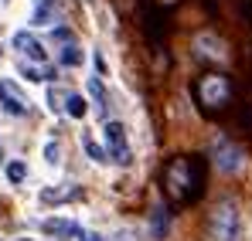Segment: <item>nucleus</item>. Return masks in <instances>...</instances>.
Instances as JSON below:
<instances>
[{
  "mask_svg": "<svg viewBox=\"0 0 252 241\" xmlns=\"http://www.w3.org/2000/svg\"><path fill=\"white\" fill-rule=\"evenodd\" d=\"M239 231H242L239 201H232V197L218 201L208 214V241H239Z\"/></svg>",
  "mask_w": 252,
  "mask_h": 241,
  "instance_id": "1",
  "label": "nucleus"
},
{
  "mask_svg": "<svg viewBox=\"0 0 252 241\" xmlns=\"http://www.w3.org/2000/svg\"><path fill=\"white\" fill-rule=\"evenodd\" d=\"M102 139H106V160L116 163V166H129L133 153H129V143H126V126L116 119H106L102 126Z\"/></svg>",
  "mask_w": 252,
  "mask_h": 241,
  "instance_id": "2",
  "label": "nucleus"
},
{
  "mask_svg": "<svg viewBox=\"0 0 252 241\" xmlns=\"http://www.w3.org/2000/svg\"><path fill=\"white\" fill-rule=\"evenodd\" d=\"M198 99L205 109H218L228 102V79L225 75H205L198 85Z\"/></svg>",
  "mask_w": 252,
  "mask_h": 241,
  "instance_id": "3",
  "label": "nucleus"
},
{
  "mask_svg": "<svg viewBox=\"0 0 252 241\" xmlns=\"http://www.w3.org/2000/svg\"><path fill=\"white\" fill-rule=\"evenodd\" d=\"M211 157H215V166H218L221 173H239V170L246 166V153H242L235 143H228V139H218L215 150H211Z\"/></svg>",
  "mask_w": 252,
  "mask_h": 241,
  "instance_id": "4",
  "label": "nucleus"
},
{
  "mask_svg": "<svg viewBox=\"0 0 252 241\" xmlns=\"http://www.w3.org/2000/svg\"><path fill=\"white\" fill-rule=\"evenodd\" d=\"M0 109H3L7 116L21 119V116H28V112H31V102L14 88V81H0Z\"/></svg>",
  "mask_w": 252,
  "mask_h": 241,
  "instance_id": "5",
  "label": "nucleus"
},
{
  "mask_svg": "<svg viewBox=\"0 0 252 241\" xmlns=\"http://www.w3.org/2000/svg\"><path fill=\"white\" fill-rule=\"evenodd\" d=\"M14 51H21L28 61H44V58H48V51L41 48V41L34 38L31 31H17V34H14Z\"/></svg>",
  "mask_w": 252,
  "mask_h": 241,
  "instance_id": "6",
  "label": "nucleus"
},
{
  "mask_svg": "<svg viewBox=\"0 0 252 241\" xmlns=\"http://www.w3.org/2000/svg\"><path fill=\"white\" fill-rule=\"evenodd\" d=\"M167 187L174 197H184V187H191V170L184 160H174V166L167 170Z\"/></svg>",
  "mask_w": 252,
  "mask_h": 241,
  "instance_id": "7",
  "label": "nucleus"
},
{
  "mask_svg": "<svg viewBox=\"0 0 252 241\" xmlns=\"http://www.w3.org/2000/svg\"><path fill=\"white\" fill-rule=\"evenodd\" d=\"M55 58H58V65H62V68H79L85 54H82V48H79L75 41H65V44L55 51Z\"/></svg>",
  "mask_w": 252,
  "mask_h": 241,
  "instance_id": "8",
  "label": "nucleus"
},
{
  "mask_svg": "<svg viewBox=\"0 0 252 241\" xmlns=\"http://www.w3.org/2000/svg\"><path fill=\"white\" fill-rule=\"evenodd\" d=\"M194 48L205 54V58H225V44H221V38H215V34H198L194 38Z\"/></svg>",
  "mask_w": 252,
  "mask_h": 241,
  "instance_id": "9",
  "label": "nucleus"
},
{
  "mask_svg": "<svg viewBox=\"0 0 252 241\" xmlns=\"http://www.w3.org/2000/svg\"><path fill=\"white\" fill-rule=\"evenodd\" d=\"M44 231L48 235H82V228L75 221H65V217H48L44 221Z\"/></svg>",
  "mask_w": 252,
  "mask_h": 241,
  "instance_id": "10",
  "label": "nucleus"
},
{
  "mask_svg": "<svg viewBox=\"0 0 252 241\" xmlns=\"http://www.w3.org/2000/svg\"><path fill=\"white\" fill-rule=\"evenodd\" d=\"M34 24H62L58 21V14H55V3H48V0H34V17H31Z\"/></svg>",
  "mask_w": 252,
  "mask_h": 241,
  "instance_id": "11",
  "label": "nucleus"
},
{
  "mask_svg": "<svg viewBox=\"0 0 252 241\" xmlns=\"http://www.w3.org/2000/svg\"><path fill=\"white\" fill-rule=\"evenodd\" d=\"M65 112L72 119H85L89 116V102H85L82 95H65Z\"/></svg>",
  "mask_w": 252,
  "mask_h": 241,
  "instance_id": "12",
  "label": "nucleus"
},
{
  "mask_svg": "<svg viewBox=\"0 0 252 241\" xmlns=\"http://www.w3.org/2000/svg\"><path fill=\"white\" fill-rule=\"evenodd\" d=\"M17 72H21L28 81H48V68H38L34 61H31V65H28V61H21V65H17Z\"/></svg>",
  "mask_w": 252,
  "mask_h": 241,
  "instance_id": "13",
  "label": "nucleus"
},
{
  "mask_svg": "<svg viewBox=\"0 0 252 241\" xmlns=\"http://www.w3.org/2000/svg\"><path fill=\"white\" fill-rule=\"evenodd\" d=\"M24 177H28V163L24 160H10L7 163V180H10V184H24Z\"/></svg>",
  "mask_w": 252,
  "mask_h": 241,
  "instance_id": "14",
  "label": "nucleus"
},
{
  "mask_svg": "<svg viewBox=\"0 0 252 241\" xmlns=\"http://www.w3.org/2000/svg\"><path fill=\"white\" fill-rule=\"evenodd\" d=\"M79 190H41V201L44 204H62V201H75Z\"/></svg>",
  "mask_w": 252,
  "mask_h": 241,
  "instance_id": "15",
  "label": "nucleus"
},
{
  "mask_svg": "<svg viewBox=\"0 0 252 241\" xmlns=\"http://www.w3.org/2000/svg\"><path fill=\"white\" fill-rule=\"evenodd\" d=\"M82 146H85V153H89L95 163H109V160H106V150H102V146H99L92 136H82Z\"/></svg>",
  "mask_w": 252,
  "mask_h": 241,
  "instance_id": "16",
  "label": "nucleus"
},
{
  "mask_svg": "<svg viewBox=\"0 0 252 241\" xmlns=\"http://www.w3.org/2000/svg\"><path fill=\"white\" fill-rule=\"evenodd\" d=\"M160 235H167V211H154V238H160Z\"/></svg>",
  "mask_w": 252,
  "mask_h": 241,
  "instance_id": "17",
  "label": "nucleus"
},
{
  "mask_svg": "<svg viewBox=\"0 0 252 241\" xmlns=\"http://www.w3.org/2000/svg\"><path fill=\"white\" fill-rule=\"evenodd\" d=\"M58 157H62V153H58V146H55V143H48V146H44V160L51 163V166H58Z\"/></svg>",
  "mask_w": 252,
  "mask_h": 241,
  "instance_id": "18",
  "label": "nucleus"
},
{
  "mask_svg": "<svg viewBox=\"0 0 252 241\" xmlns=\"http://www.w3.org/2000/svg\"><path fill=\"white\" fill-rule=\"evenodd\" d=\"M79 238H82V241H106V238H102V235H95V231H82Z\"/></svg>",
  "mask_w": 252,
  "mask_h": 241,
  "instance_id": "19",
  "label": "nucleus"
},
{
  "mask_svg": "<svg viewBox=\"0 0 252 241\" xmlns=\"http://www.w3.org/2000/svg\"><path fill=\"white\" fill-rule=\"evenodd\" d=\"M14 241H31V238H14Z\"/></svg>",
  "mask_w": 252,
  "mask_h": 241,
  "instance_id": "20",
  "label": "nucleus"
},
{
  "mask_svg": "<svg viewBox=\"0 0 252 241\" xmlns=\"http://www.w3.org/2000/svg\"><path fill=\"white\" fill-rule=\"evenodd\" d=\"M0 160H3V146H0Z\"/></svg>",
  "mask_w": 252,
  "mask_h": 241,
  "instance_id": "21",
  "label": "nucleus"
}]
</instances>
